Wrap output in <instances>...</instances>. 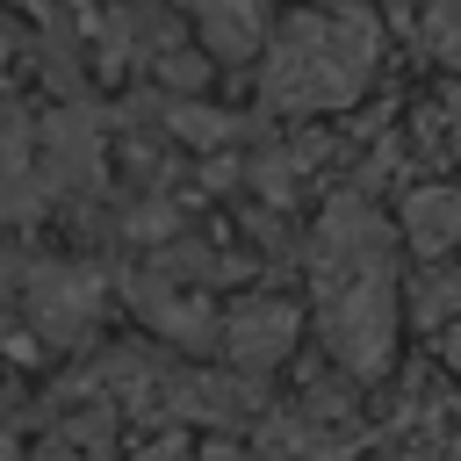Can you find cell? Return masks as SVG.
Here are the masks:
<instances>
[{
    "mask_svg": "<svg viewBox=\"0 0 461 461\" xmlns=\"http://www.w3.org/2000/svg\"><path fill=\"white\" fill-rule=\"evenodd\" d=\"M389 324H396V303H389L382 274H339V281H331V317H324V331H331V353H339L346 367H360V375L382 367Z\"/></svg>",
    "mask_w": 461,
    "mask_h": 461,
    "instance_id": "1",
    "label": "cell"
},
{
    "mask_svg": "<svg viewBox=\"0 0 461 461\" xmlns=\"http://www.w3.org/2000/svg\"><path fill=\"white\" fill-rule=\"evenodd\" d=\"M94 303H101V288H94V274H43L36 281V317L50 324V331H79L86 317H94Z\"/></svg>",
    "mask_w": 461,
    "mask_h": 461,
    "instance_id": "2",
    "label": "cell"
},
{
    "mask_svg": "<svg viewBox=\"0 0 461 461\" xmlns=\"http://www.w3.org/2000/svg\"><path fill=\"white\" fill-rule=\"evenodd\" d=\"M288 331H295V317H288L281 303H252V310L230 317V353H238L245 367H267V360L288 346Z\"/></svg>",
    "mask_w": 461,
    "mask_h": 461,
    "instance_id": "3",
    "label": "cell"
},
{
    "mask_svg": "<svg viewBox=\"0 0 461 461\" xmlns=\"http://www.w3.org/2000/svg\"><path fill=\"white\" fill-rule=\"evenodd\" d=\"M403 238L418 252H447V238H454V194L447 187H418L403 202Z\"/></svg>",
    "mask_w": 461,
    "mask_h": 461,
    "instance_id": "4",
    "label": "cell"
},
{
    "mask_svg": "<svg viewBox=\"0 0 461 461\" xmlns=\"http://www.w3.org/2000/svg\"><path fill=\"white\" fill-rule=\"evenodd\" d=\"M202 22H209V36L223 43V50H245L252 36H259V7L252 0H187Z\"/></svg>",
    "mask_w": 461,
    "mask_h": 461,
    "instance_id": "5",
    "label": "cell"
}]
</instances>
